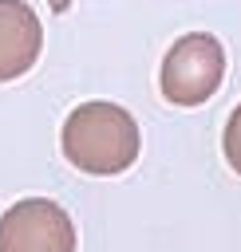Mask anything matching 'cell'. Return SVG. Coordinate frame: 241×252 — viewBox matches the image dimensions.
<instances>
[{
	"mask_svg": "<svg viewBox=\"0 0 241 252\" xmlns=\"http://www.w3.org/2000/svg\"><path fill=\"white\" fill-rule=\"evenodd\" d=\"M59 146L75 169L95 173V177H115L134 165L142 150V134L126 106L95 98V102H79L67 114Z\"/></svg>",
	"mask_w": 241,
	"mask_h": 252,
	"instance_id": "6da1fadb",
	"label": "cell"
},
{
	"mask_svg": "<svg viewBox=\"0 0 241 252\" xmlns=\"http://www.w3.org/2000/svg\"><path fill=\"white\" fill-rule=\"evenodd\" d=\"M221 79H225V47L209 32H190L174 39L158 71L162 98L174 106H201L205 98L217 94Z\"/></svg>",
	"mask_w": 241,
	"mask_h": 252,
	"instance_id": "7a4b0ae2",
	"label": "cell"
},
{
	"mask_svg": "<svg viewBox=\"0 0 241 252\" xmlns=\"http://www.w3.org/2000/svg\"><path fill=\"white\" fill-rule=\"evenodd\" d=\"M0 252H75V224L63 205L24 197L0 217Z\"/></svg>",
	"mask_w": 241,
	"mask_h": 252,
	"instance_id": "3957f363",
	"label": "cell"
},
{
	"mask_svg": "<svg viewBox=\"0 0 241 252\" xmlns=\"http://www.w3.org/2000/svg\"><path fill=\"white\" fill-rule=\"evenodd\" d=\"M43 47L40 16L24 0H0V83L20 79L36 67Z\"/></svg>",
	"mask_w": 241,
	"mask_h": 252,
	"instance_id": "277c9868",
	"label": "cell"
},
{
	"mask_svg": "<svg viewBox=\"0 0 241 252\" xmlns=\"http://www.w3.org/2000/svg\"><path fill=\"white\" fill-rule=\"evenodd\" d=\"M221 150H225V161L233 173H241V102L233 106L229 122H225V134H221Z\"/></svg>",
	"mask_w": 241,
	"mask_h": 252,
	"instance_id": "5b68a950",
	"label": "cell"
},
{
	"mask_svg": "<svg viewBox=\"0 0 241 252\" xmlns=\"http://www.w3.org/2000/svg\"><path fill=\"white\" fill-rule=\"evenodd\" d=\"M63 4H67V0H51V8H63Z\"/></svg>",
	"mask_w": 241,
	"mask_h": 252,
	"instance_id": "8992f818",
	"label": "cell"
}]
</instances>
